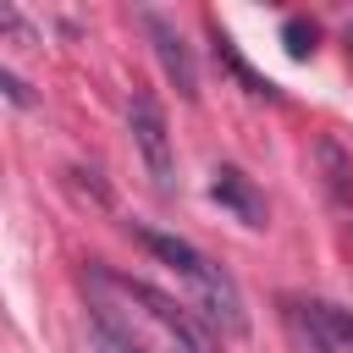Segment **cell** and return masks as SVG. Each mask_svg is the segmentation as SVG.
I'll use <instances>...</instances> for the list:
<instances>
[{
	"mask_svg": "<svg viewBox=\"0 0 353 353\" xmlns=\"http://www.w3.org/2000/svg\"><path fill=\"white\" fill-rule=\"evenodd\" d=\"M0 33H6V39H17V44H28V39H33V22H28L17 6H6V0H0Z\"/></svg>",
	"mask_w": 353,
	"mask_h": 353,
	"instance_id": "8fae6325",
	"label": "cell"
},
{
	"mask_svg": "<svg viewBox=\"0 0 353 353\" xmlns=\"http://www.w3.org/2000/svg\"><path fill=\"white\" fill-rule=\"evenodd\" d=\"M88 276H94L99 287L121 292L127 303H138V309H143V314H149V320H154V325H160V331L176 342V353H210V336L199 331V320H193L188 309H176L165 292H154L149 281H132V276H110L105 265H88Z\"/></svg>",
	"mask_w": 353,
	"mask_h": 353,
	"instance_id": "7a4b0ae2",
	"label": "cell"
},
{
	"mask_svg": "<svg viewBox=\"0 0 353 353\" xmlns=\"http://www.w3.org/2000/svg\"><path fill=\"white\" fill-rule=\"evenodd\" d=\"M314 154H320V165H325V193H331L336 204H347V199H353V160L342 154L336 138H320Z\"/></svg>",
	"mask_w": 353,
	"mask_h": 353,
	"instance_id": "ba28073f",
	"label": "cell"
},
{
	"mask_svg": "<svg viewBox=\"0 0 353 353\" xmlns=\"http://www.w3.org/2000/svg\"><path fill=\"white\" fill-rule=\"evenodd\" d=\"M210 199H215L232 221H243V226H254V232L270 221L265 193L254 188V176H248L243 165H215V171H210Z\"/></svg>",
	"mask_w": 353,
	"mask_h": 353,
	"instance_id": "5b68a950",
	"label": "cell"
},
{
	"mask_svg": "<svg viewBox=\"0 0 353 353\" xmlns=\"http://www.w3.org/2000/svg\"><path fill=\"white\" fill-rule=\"evenodd\" d=\"M88 342H94V353H149V347L132 336V325H121V320L110 314L105 298L88 303Z\"/></svg>",
	"mask_w": 353,
	"mask_h": 353,
	"instance_id": "8992f818",
	"label": "cell"
},
{
	"mask_svg": "<svg viewBox=\"0 0 353 353\" xmlns=\"http://www.w3.org/2000/svg\"><path fill=\"white\" fill-rule=\"evenodd\" d=\"M127 127H132V143H138V154H143V165H149V176H154V188H160V193H171V188H176L171 127H165V116H160V105H154V94H149V88H132V99H127Z\"/></svg>",
	"mask_w": 353,
	"mask_h": 353,
	"instance_id": "3957f363",
	"label": "cell"
},
{
	"mask_svg": "<svg viewBox=\"0 0 353 353\" xmlns=\"http://www.w3.org/2000/svg\"><path fill=\"white\" fill-rule=\"evenodd\" d=\"M138 243H143V248H149L171 276H182V281H188V292H193L199 314H204L215 331H226V336H243V331H248L243 292H237V281H232L210 254H199L188 237H176V232H154V226H138Z\"/></svg>",
	"mask_w": 353,
	"mask_h": 353,
	"instance_id": "6da1fadb",
	"label": "cell"
},
{
	"mask_svg": "<svg viewBox=\"0 0 353 353\" xmlns=\"http://www.w3.org/2000/svg\"><path fill=\"white\" fill-rule=\"evenodd\" d=\"M281 44H287L292 61H309L314 44H320V28H314L309 17H287V22H281Z\"/></svg>",
	"mask_w": 353,
	"mask_h": 353,
	"instance_id": "30bf717a",
	"label": "cell"
},
{
	"mask_svg": "<svg viewBox=\"0 0 353 353\" xmlns=\"http://www.w3.org/2000/svg\"><path fill=\"white\" fill-rule=\"evenodd\" d=\"M138 22H143V33H149V44H154V55H160V66L171 77V88L193 105L199 99V61H193L188 39L176 33V22H165L160 11H138Z\"/></svg>",
	"mask_w": 353,
	"mask_h": 353,
	"instance_id": "277c9868",
	"label": "cell"
},
{
	"mask_svg": "<svg viewBox=\"0 0 353 353\" xmlns=\"http://www.w3.org/2000/svg\"><path fill=\"white\" fill-rule=\"evenodd\" d=\"M210 33H215V55L226 61V72H232V77H237V83H243L254 99H270V105H281V88H276L270 77H259V72H254V66L237 55V44L226 39V28H221V22H210Z\"/></svg>",
	"mask_w": 353,
	"mask_h": 353,
	"instance_id": "52a82bcc",
	"label": "cell"
},
{
	"mask_svg": "<svg viewBox=\"0 0 353 353\" xmlns=\"http://www.w3.org/2000/svg\"><path fill=\"white\" fill-rule=\"evenodd\" d=\"M0 94H6L11 105H33V88H28L22 77H11V72H0Z\"/></svg>",
	"mask_w": 353,
	"mask_h": 353,
	"instance_id": "7c38bea8",
	"label": "cell"
},
{
	"mask_svg": "<svg viewBox=\"0 0 353 353\" xmlns=\"http://www.w3.org/2000/svg\"><path fill=\"white\" fill-rule=\"evenodd\" d=\"M347 44H353V28H347Z\"/></svg>",
	"mask_w": 353,
	"mask_h": 353,
	"instance_id": "4fadbf2b",
	"label": "cell"
},
{
	"mask_svg": "<svg viewBox=\"0 0 353 353\" xmlns=\"http://www.w3.org/2000/svg\"><path fill=\"white\" fill-rule=\"evenodd\" d=\"M314 309V320H320V331L331 336V347H342V353H353V309H342V303H309Z\"/></svg>",
	"mask_w": 353,
	"mask_h": 353,
	"instance_id": "9c48e42d",
	"label": "cell"
}]
</instances>
